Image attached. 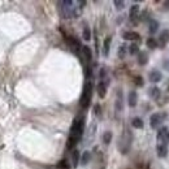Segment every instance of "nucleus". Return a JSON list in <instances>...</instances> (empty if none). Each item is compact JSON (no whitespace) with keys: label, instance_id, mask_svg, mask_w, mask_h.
<instances>
[{"label":"nucleus","instance_id":"nucleus-1","mask_svg":"<svg viewBox=\"0 0 169 169\" xmlns=\"http://www.w3.org/2000/svg\"><path fill=\"white\" fill-rule=\"evenodd\" d=\"M84 125H86V118H84V116L76 117L74 121H73V125H72L69 138L79 142L81 138H82V135H83V131H84Z\"/></svg>","mask_w":169,"mask_h":169},{"label":"nucleus","instance_id":"nucleus-2","mask_svg":"<svg viewBox=\"0 0 169 169\" xmlns=\"http://www.w3.org/2000/svg\"><path fill=\"white\" fill-rule=\"evenodd\" d=\"M91 98H92V82H91V81H87V82L84 83L82 95H81V100H79V104L83 109H87L90 107Z\"/></svg>","mask_w":169,"mask_h":169},{"label":"nucleus","instance_id":"nucleus-3","mask_svg":"<svg viewBox=\"0 0 169 169\" xmlns=\"http://www.w3.org/2000/svg\"><path fill=\"white\" fill-rule=\"evenodd\" d=\"M164 117H165L164 113H154V115H151V117H150V126L152 129H157L161 125V122L164 121Z\"/></svg>","mask_w":169,"mask_h":169},{"label":"nucleus","instance_id":"nucleus-4","mask_svg":"<svg viewBox=\"0 0 169 169\" xmlns=\"http://www.w3.org/2000/svg\"><path fill=\"white\" fill-rule=\"evenodd\" d=\"M109 83V79L108 78H104V79H102L99 83H98L96 86V91H98V95H99L100 99H104L107 95V86H108Z\"/></svg>","mask_w":169,"mask_h":169},{"label":"nucleus","instance_id":"nucleus-5","mask_svg":"<svg viewBox=\"0 0 169 169\" xmlns=\"http://www.w3.org/2000/svg\"><path fill=\"white\" fill-rule=\"evenodd\" d=\"M115 109H116V113L122 112V109H124V98H122V90L121 89L117 90L116 102H115Z\"/></svg>","mask_w":169,"mask_h":169},{"label":"nucleus","instance_id":"nucleus-6","mask_svg":"<svg viewBox=\"0 0 169 169\" xmlns=\"http://www.w3.org/2000/svg\"><path fill=\"white\" fill-rule=\"evenodd\" d=\"M65 40H66V43L68 46L72 48L73 51H79L81 48H82V46H81V42L78 40L77 38H74V37H66L65 38Z\"/></svg>","mask_w":169,"mask_h":169},{"label":"nucleus","instance_id":"nucleus-7","mask_svg":"<svg viewBox=\"0 0 169 169\" xmlns=\"http://www.w3.org/2000/svg\"><path fill=\"white\" fill-rule=\"evenodd\" d=\"M128 104L130 108H134V107L138 104V94H136V91H130L129 95H128Z\"/></svg>","mask_w":169,"mask_h":169},{"label":"nucleus","instance_id":"nucleus-8","mask_svg":"<svg viewBox=\"0 0 169 169\" xmlns=\"http://www.w3.org/2000/svg\"><path fill=\"white\" fill-rule=\"evenodd\" d=\"M168 42H169V30H162L160 32V35H159L157 44L160 46V47H165Z\"/></svg>","mask_w":169,"mask_h":169},{"label":"nucleus","instance_id":"nucleus-9","mask_svg":"<svg viewBox=\"0 0 169 169\" xmlns=\"http://www.w3.org/2000/svg\"><path fill=\"white\" fill-rule=\"evenodd\" d=\"M110 43H112V37L110 35H108V37H105V39H104L103 42V56L107 57L109 55V50H110Z\"/></svg>","mask_w":169,"mask_h":169},{"label":"nucleus","instance_id":"nucleus-10","mask_svg":"<svg viewBox=\"0 0 169 169\" xmlns=\"http://www.w3.org/2000/svg\"><path fill=\"white\" fill-rule=\"evenodd\" d=\"M167 131H168V129H167V126H162V128L159 129V131H157V135H156V138H157V142H159V144H165V135H167Z\"/></svg>","mask_w":169,"mask_h":169},{"label":"nucleus","instance_id":"nucleus-11","mask_svg":"<svg viewBox=\"0 0 169 169\" xmlns=\"http://www.w3.org/2000/svg\"><path fill=\"white\" fill-rule=\"evenodd\" d=\"M81 161V154L78 150H72V167L73 168H77L78 164H79Z\"/></svg>","mask_w":169,"mask_h":169},{"label":"nucleus","instance_id":"nucleus-12","mask_svg":"<svg viewBox=\"0 0 169 169\" xmlns=\"http://www.w3.org/2000/svg\"><path fill=\"white\" fill-rule=\"evenodd\" d=\"M148 79L151 81V82H154V83L160 82V81L162 79V74L159 70H151L148 73Z\"/></svg>","mask_w":169,"mask_h":169},{"label":"nucleus","instance_id":"nucleus-13","mask_svg":"<svg viewBox=\"0 0 169 169\" xmlns=\"http://www.w3.org/2000/svg\"><path fill=\"white\" fill-rule=\"evenodd\" d=\"M122 38L125 40H139L141 39V35L136 31H125L122 34Z\"/></svg>","mask_w":169,"mask_h":169},{"label":"nucleus","instance_id":"nucleus-14","mask_svg":"<svg viewBox=\"0 0 169 169\" xmlns=\"http://www.w3.org/2000/svg\"><path fill=\"white\" fill-rule=\"evenodd\" d=\"M129 17L131 21H135V20L139 17V5L138 4L131 5V8H130V11H129Z\"/></svg>","mask_w":169,"mask_h":169},{"label":"nucleus","instance_id":"nucleus-15","mask_svg":"<svg viewBox=\"0 0 169 169\" xmlns=\"http://www.w3.org/2000/svg\"><path fill=\"white\" fill-rule=\"evenodd\" d=\"M81 52H82V55L86 58V61H90L92 60V51H91V48L89 46H82V48H81Z\"/></svg>","mask_w":169,"mask_h":169},{"label":"nucleus","instance_id":"nucleus-16","mask_svg":"<svg viewBox=\"0 0 169 169\" xmlns=\"http://www.w3.org/2000/svg\"><path fill=\"white\" fill-rule=\"evenodd\" d=\"M156 151H157V156H159V157H161V159L167 157V155H168V147H167V144H157Z\"/></svg>","mask_w":169,"mask_h":169},{"label":"nucleus","instance_id":"nucleus-17","mask_svg":"<svg viewBox=\"0 0 169 169\" xmlns=\"http://www.w3.org/2000/svg\"><path fill=\"white\" fill-rule=\"evenodd\" d=\"M148 63V53L144 51H139L138 53V64L143 66V65H146Z\"/></svg>","mask_w":169,"mask_h":169},{"label":"nucleus","instance_id":"nucleus-18","mask_svg":"<svg viewBox=\"0 0 169 169\" xmlns=\"http://www.w3.org/2000/svg\"><path fill=\"white\" fill-rule=\"evenodd\" d=\"M148 95H150L151 99H154V100L159 99V98H160V89L156 87V86L150 87V89H148Z\"/></svg>","mask_w":169,"mask_h":169},{"label":"nucleus","instance_id":"nucleus-19","mask_svg":"<svg viewBox=\"0 0 169 169\" xmlns=\"http://www.w3.org/2000/svg\"><path fill=\"white\" fill-rule=\"evenodd\" d=\"M157 30H159V22L156 20H150V26H148L150 34H155Z\"/></svg>","mask_w":169,"mask_h":169},{"label":"nucleus","instance_id":"nucleus-20","mask_svg":"<svg viewBox=\"0 0 169 169\" xmlns=\"http://www.w3.org/2000/svg\"><path fill=\"white\" fill-rule=\"evenodd\" d=\"M91 159V152L90 151H83V154L81 155V164L82 165H87V162L90 161Z\"/></svg>","mask_w":169,"mask_h":169},{"label":"nucleus","instance_id":"nucleus-21","mask_svg":"<svg viewBox=\"0 0 169 169\" xmlns=\"http://www.w3.org/2000/svg\"><path fill=\"white\" fill-rule=\"evenodd\" d=\"M128 51H129V53L131 55V56L138 55L139 53V46H138V43H134V42H133V43L128 47Z\"/></svg>","mask_w":169,"mask_h":169},{"label":"nucleus","instance_id":"nucleus-22","mask_svg":"<svg viewBox=\"0 0 169 169\" xmlns=\"http://www.w3.org/2000/svg\"><path fill=\"white\" fill-rule=\"evenodd\" d=\"M131 126L134 129H142L143 128V120L141 117H134L131 120Z\"/></svg>","mask_w":169,"mask_h":169},{"label":"nucleus","instance_id":"nucleus-23","mask_svg":"<svg viewBox=\"0 0 169 169\" xmlns=\"http://www.w3.org/2000/svg\"><path fill=\"white\" fill-rule=\"evenodd\" d=\"M112 136H113V134H112V131H109V130H107V131H104L103 133V143L104 144H109L110 142H112Z\"/></svg>","mask_w":169,"mask_h":169},{"label":"nucleus","instance_id":"nucleus-24","mask_svg":"<svg viewBox=\"0 0 169 169\" xmlns=\"http://www.w3.org/2000/svg\"><path fill=\"white\" fill-rule=\"evenodd\" d=\"M146 46H147V48H150V50H155V48L159 47L157 40H156L155 38H148L147 40H146Z\"/></svg>","mask_w":169,"mask_h":169},{"label":"nucleus","instance_id":"nucleus-25","mask_svg":"<svg viewBox=\"0 0 169 169\" xmlns=\"http://www.w3.org/2000/svg\"><path fill=\"white\" fill-rule=\"evenodd\" d=\"M126 50H128V47H126L125 44H122V46H120L118 47V51H117V56H118L120 60H124L126 56Z\"/></svg>","mask_w":169,"mask_h":169},{"label":"nucleus","instance_id":"nucleus-26","mask_svg":"<svg viewBox=\"0 0 169 169\" xmlns=\"http://www.w3.org/2000/svg\"><path fill=\"white\" fill-rule=\"evenodd\" d=\"M57 168H60V169H69L70 164H69V161H68L66 159H63V160H60L57 162Z\"/></svg>","mask_w":169,"mask_h":169},{"label":"nucleus","instance_id":"nucleus-27","mask_svg":"<svg viewBox=\"0 0 169 169\" xmlns=\"http://www.w3.org/2000/svg\"><path fill=\"white\" fill-rule=\"evenodd\" d=\"M82 38H83L86 42L91 40V30H90V27H84V29H83V31H82Z\"/></svg>","mask_w":169,"mask_h":169},{"label":"nucleus","instance_id":"nucleus-28","mask_svg":"<svg viewBox=\"0 0 169 169\" xmlns=\"http://www.w3.org/2000/svg\"><path fill=\"white\" fill-rule=\"evenodd\" d=\"M113 4H115L117 11H122V9L125 8V1H122V0H115Z\"/></svg>","mask_w":169,"mask_h":169},{"label":"nucleus","instance_id":"nucleus-29","mask_svg":"<svg viewBox=\"0 0 169 169\" xmlns=\"http://www.w3.org/2000/svg\"><path fill=\"white\" fill-rule=\"evenodd\" d=\"M133 82H134L138 87H142L143 84H144V81H143V78L141 76H135L134 78H133Z\"/></svg>","mask_w":169,"mask_h":169},{"label":"nucleus","instance_id":"nucleus-30","mask_svg":"<svg viewBox=\"0 0 169 169\" xmlns=\"http://www.w3.org/2000/svg\"><path fill=\"white\" fill-rule=\"evenodd\" d=\"M94 113H95L96 116L102 115V107H100V104H95V105H94Z\"/></svg>","mask_w":169,"mask_h":169},{"label":"nucleus","instance_id":"nucleus-31","mask_svg":"<svg viewBox=\"0 0 169 169\" xmlns=\"http://www.w3.org/2000/svg\"><path fill=\"white\" fill-rule=\"evenodd\" d=\"M105 74H107V70L104 69V68H102V69H100V73H99L100 79H104V78H105Z\"/></svg>","mask_w":169,"mask_h":169},{"label":"nucleus","instance_id":"nucleus-32","mask_svg":"<svg viewBox=\"0 0 169 169\" xmlns=\"http://www.w3.org/2000/svg\"><path fill=\"white\" fill-rule=\"evenodd\" d=\"M162 11H169V0L162 3Z\"/></svg>","mask_w":169,"mask_h":169},{"label":"nucleus","instance_id":"nucleus-33","mask_svg":"<svg viewBox=\"0 0 169 169\" xmlns=\"http://www.w3.org/2000/svg\"><path fill=\"white\" fill-rule=\"evenodd\" d=\"M165 141H167V142H169V130L167 131V135H165Z\"/></svg>","mask_w":169,"mask_h":169},{"label":"nucleus","instance_id":"nucleus-34","mask_svg":"<svg viewBox=\"0 0 169 169\" xmlns=\"http://www.w3.org/2000/svg\"><path fill=\"white\" fill-rule=\"evenodd\" d=\"M168 90H169V89H168Z\"/></svg>","mask_w":169,"mask_h":169}]
</instances>
